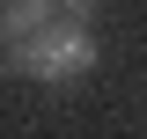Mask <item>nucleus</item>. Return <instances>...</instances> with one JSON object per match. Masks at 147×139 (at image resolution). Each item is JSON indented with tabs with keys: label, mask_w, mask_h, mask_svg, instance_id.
<instances>
[{
	"label": "nucleus",
	"mask_w": 147,
	"mask_h": 139,
	"mask_svg": "<svg viewBox=\"0 0 147 139\" xmlns=\"http://www.w3.org/2000/svg\"><path fill=\"white\" fill-rule=\"evenodd\" d=\"M0 66L7 73H30V81H81V73L96 66V29L88 22H44V29L30 37V44H15V51H0Z\"/></svg>",
	"instance_id": "1"
},
{
	"label": "nucleus",
	"mask_w": 147,
	"mask_h": 139,
	"mask_svg": "<svg viewBox=\"0 0 147 139\" xmlns=\"http://www.w3.org/2000/svg\"><path fill=\"white\" fill-rule=\"evenodd\" d=\"M52 7H59V0H7V7H0V51L30 44V37L52 22Z\"/></svg>",
	"instance_id": "2"
},
{
	"label": "nucleus",
	"mask_w": 147,
	"mask_h": 139,
	"mask_svg": "<svg viewBox=\"0 0 147 139\" xmlns=\"http://www.w3.org/2000/svg\"><path fill=\"white\" fill-rule=\"evenodd\" d=\"M88 7L96 0H59V22H88Z\"/></svg>",
	"instance_id": "3"
}]
</instances>
